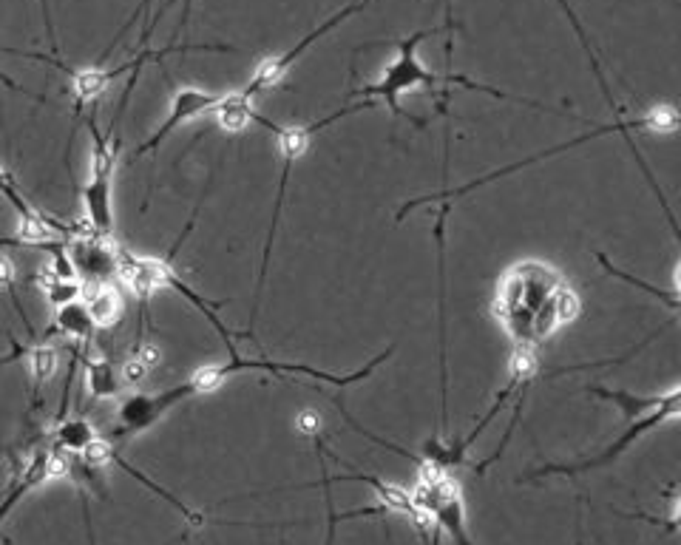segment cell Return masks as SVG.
<instances>
[{
	"mask_svg": "<svg viewBox=\"0 0 681 545\" xmlns=\"http://www.w3.org/2000/svg\"><path fill=\"white\" fill-rule=\"evenodd\" d=\"M91 134H94L91 176H88L83 199H86L91 233L108 239L114 233V168H117V145H111L108 137L97 134L94 125H91Z\"/></svg>",
	"mask_w": 681,
	"mask_h": 545,
	"instance_id": "8992f818",
	"label": "cell"
},
{
	"mask_svg": "<svg viewBox=\"0 0 681 545\" xmlns=\"http://www.w3.org/2000/svg\"><path fill=\"white\" fill-rule=\"evenodd\" d=\"M681 412V389L676 387L673 389V395L667 398V404H662L659 409H653L650 415H645V418H636V421H630V426L619 435V438L613 440L611 446H605L599 455H594V458L588 460H577V463H548V466H540V469H534V472H528V475L523 477V480H537V477H551V475H565V477H577L582 475V472H591V469H599V466H608V463H613L616 458H622L625 452H628L630 446L636 443V440H642L647 435V432H653V429H659L664 421H673V418H679Z\"/></svg>",
	"mask_w": 681,
	"mask_h": 545,
	"instance_id": "5b68a950",
	"label": "cell"
},
{
	"mask_svg": "<svg viewBox=\"0 0 681 545\" xmlns=\"http://www.w3.org/2000/svg\"><path fill=\"white\" fill-rule=\"evenodd\" d=\"M673 389H670V392H664V395H636V392H628V389H605V387H591L588 392L596 395V398H602V401H611V404H616L619 409H622V415H625L628 421H636V418H645V415H650L653 409H659L662 404H667V398L673 395Z\"/></svg>",
	"mask_w": 681,
	"mask_h": 545,
	"instance_id": "8fae6325",
	"label": "cell"
},
{
	"mask_svg": "<svg viewBox=\"0 0 681 545\" xmlns=\"http://www.w3.org/2000/svg\"><path fill=\"white\" fill-rule=\"evenodd\" d=\"M318 483H321V489H324V497H327V517H330V526H327V540H324V545H335V531H338V523H341V517H338L335 506H332L330 483H327L324 477H321Z\"/></svg>",
	"mask_w": 681,
	"mask_h": 545,
	"instance_id": "603a6c76",
	"label": "cell"
},
{
	"mask_svg": "<svg viewBox=\"0 0 681 545\" xmlns=\"http://www.w3.org/2000/svg\"><path fill=\"white\" fill-rule=\"evenodd\" d=\"M15 262L9 259V256H3L0 253V290H6V287H12V282H15Z\"/></svg>",
	"mask_w": 681,
	"mask_h": 545,
	"instance_id": "cb8c5ba5",
	"label": "cell"
},
{
	"mask_svg": "<svg viewBox=\"0 0 681 545\" xmlns=\"http://www.w3.org/2000/svg\"><path fill=\"white\" fill-rule=\"evenodd\" d=\"M582 313L579 293L562 270L540 259H525L497 279L491 316L514 347H540Z\"/></svg>",
	"mask_w": 681,
	"mask_h": 545,
	"instance_id": "6da1fadb",
	"label": "cell"
},
{
	"mask_svg": "<svg viewBox=\"0 0 681 545\" xmlns=\"http://www.w3.org/2000/svg\"><path fill=\"white\" fill-rule=\"evenodd\" d=\"M111 458H114V446H111V440L100 438V435L91 440L86 449L77 455V460H80L83 466H88V469H100L105 463H111Z\"/></svg>",
	"mask_w": 681,
	"mask_h": 545,
	"instance_id": "44dd1931",
	"label": "cell"
},
{
	"mask_svg": "<svg viewBox=\"0 0 681 545\" xmlns=\"http://www.w3.org/2000/svg\"><path fill=\"white\" fill-rule=\"evenodd\" d=\"M409 494H412V506L420 517H426L440 534L446 531L454 545H477L469 534V523H466L463 489L452 477V469L423 458L418 466V483Z\"/></svg>",
	"mask_w": 681,
	"mask_h": 545,
	"instance_id": "7a4b0ae2",
	"label": "cell"
},
{
	"mask_svg": "<svg viewBox=\"0 0 681 545\" xmlns=\"http://www.w3.org/2000/svg\"><path fill=\"white\" fill-rule=\"evenodd\" d=\"M596 259H599V264L608 270V276H613V279H622V282H628V284H633V287H639V290H647L653 299H659V301H664L673 313L679 310V290H670V293H664V290H659V287H653V284H647V282H642V279H636V276H630V273H625V270H619V267H613L611 262H608V256H602V253H596Z\"/></svg>",
	"mask_w": 681,
	"mask_h": 545,
	"instance_id": "e0dca14e",
	"label": "cell"
},
{
	"mask_svg": "<svg viewBox=\"0 0 681 545\" xmlns=\"http://www.w3.org/2000/svg\"><path fill=\"white\" fill-rule=\"evenodd\" d=\"M29 370H32L35 384L52 381L54 372H57V350L52 344H37L35 350L29 352Z\"/></svg>",
	"mask_w": 681,
	"mask_h": 545,
	"instance_id": "ffe728a7",
	"label": "cell"
},
{
	"mask_svg": "<svg viewBox=\"0 0 681 545\" xmlns=\"http://www.w3.org/2000/svg\"><path fill=\"white\" fill-rule=\"evenodd\" d=\"M86 384L88 392L94 398H114L120 395V375L108 361H88L86 367Z\"/></svg>",
	"mask_w": 681,
	"mask_h": 545,
	"instance_id": "2e32d148",
	"label": "cell"
},
{
	"mask_svg": "<svg viewBox=\"0 0 681 545\" xmlns=\"http://www.w3.org/2000/svg\"><path fill=\"white\" fill-rule=\"evenodd\" d=\"M69 259L77 273H83L91 284H108L117 276V247L105 245L103 236H83L66 245Z\"/></svg>",
	"mask_w": 681,
	"mask_h": 545,
	"instance_id": "30bf717a",
	"label": "cell"
},
{
	"mask_svg": "<svg viewBox=\"0 0 681 545\" xmlns=\"http://www.w3.org/2000/svg\"><path fill=\"white\" fill-rule=\"evenodd\" d=\"M216 103H219V94H213V91H205V88H191V86L179 88V91L174 94V100H171L168 120L159 125L157 131H154L148 140L142 142L140 148H137V157H142L145 151H154L159 142L168 140V134H174L179 125L191 123V120L202 117V114H213Z\"/></svg>",
	"mask_w": 681,
	"mask_h": 545,
	"instance_id": "9c48e42d",
	"label": "cell"
},
{
	"mask_svg": "<svg viewBox=\"0 0 681 545\" xmlns=\"http://www.w3.org/2000/svg\"><path fill=\"white\" fill-rule=\"evenodd\" d=\"M415 526H418L420 534L426 537V545H440V531H437V528L432 526V523H429L426 517H423V520H418Z\"/></svg>",
	"mask_w": 681,
	"mask_h": 545,
	"instance_id": "d4e9b609",
	"label": "cell"
},
{
	"mask_svg": "<svg viewBox=\"0 0 681 545\" xmlns=\"http://www.w3.org/2000/svg\"><path fill=\"white\" fill-rule=\"evenodd\" d=\"M74 94L80 103H94L103 97L105 86H108V71L103 69H83L74 74Z\"/></svg>",
	"mask_w": 681,
	"mask_h": 545,
	"instance_id": "ac0fdd59",
	"label": "cell"
},
{
	"mask_svg": "<svg viewBox=\"0 0 681 545\" xmlns=\"http://www.w3.org/2000/svg\"><path fill=\"white\" fill-rule=\"evenodd\" d=\"M358 108H361V106L344 108V111H338V114H332V117H327V120H321V123H315V125H284V128H281V125L267 123V120H262V117L256 114V120H259V123H264V125H267V128H273V131H276V137H279L281 159H284V168H281L279 194H276V202H273V219H270V233H267V242H264L262 270H259V284H256V304H253V313H250V327H253V321H256V313H259V301H262L264 282H267V267H270V256H273V239H276V228H279L281 208H284V196H287V182H290V171H293V162H296L298 157H304V154H307V148H310V140H313L315 131L327 128V125L335 123L338 117H344V114H352V111H358Z\"/></svg>",
	"mask_w": 681,
	"mask_h": 545,
	"instance_id": "277c9868",
	"label": "cell"
},
{
	"mask_svg": "<svg viewBox=\"0 0 681 545\" xmlns=\"http://www.w3.org/2000/svg\"><path fill=\"white\" fill-rule=\"evenodd\" d=\"M43 293H46V299L52 301L54 307H66V304H71V301H80V296H83V284L77 282V279H57V276H52V273H46V279H43Z\"/></svg>",
	"mask_w": 681,
	"mask_h": 545,
	"instance_id": "d6986e66",
	"label": "cell"
},
{
	"mask_svg": "<svg viewBox=\"0 0 681 545\" xmlns=\"http://www.w3.org/2000/svg\"><path fill=\"white\" fill-rule=\"evenodd\" d=\"M94 327H114L123 316V296L114 284H91V296L86 301Z\"/></svg>",
	"mask_w": 681,
	"mask_h": 545,
	"instance_id": "7c38bea8",
	"label": "cell"
},
{
	"mask_svg": "<svg viewBox=\"0 0 681 545\" xmlns=\"http://www.w3.org/2000/svg\"><path fill=\"white\" fill-rule=\"evenodd\" d=\"M392 350H395V347H386L384 352H378V355L369 361L367 367H361V370H355V372H347V375H332V372L315 370V367H307V364H281V361H262V358H230L227 364L199 367V370L193 372L188 381H191L193 389H196V395H205V392H213V389L225 387V381L230 378V375H236V372H245V370H259V372H267V375H279V378H296V375H304V378H313V381H318V384L352 387V384L367 381L369 375L378 370V364L389 361Z\"/></svg>",
	"mask_w": 681,
	"mask_h": 545,
	"instance_id": "3957f363",
	"label": "cell"
},
{
	"mask_svg": "<svg viewBox=\"0 0 681 545\" xmlns=\"http://www.w3.org/2000/svg\"><path fill=\"white\" fill-rule=\"evenodd\" d=\"M148 372H151V367H145L137 355H131V358L123 364V381H128V384H134V387H137V384H142V381L148 378Z\"/></svg>",
	"mask_w": 681,
	"mask_h": 545,
	"instance_id": "7402d4cb",
	"label": "cell"
},
{
	"mask_svg": "<svg viewBox=\"0 0 681 545\" xmlns=\"http://www.w3.org/2000/svg\"><path fill=\"white\" fill-rule=\"evenodd\" d=\"M423 37H426V32H418V35H412L409 40H401V43H398V57L386 66L384 77H381L375 86L361 88L364 97L384 100L395 117H401L403 114L401 103H398L401 94L415 91L418 86H435L437 83L435 74L418 60V43Z\"/></svg>",
	"mask_w": 681,
	"mask_h": 545,
	"instance_id": "52a82bcc",
	"label": "cell"
},
{
	"mask_svg": "<svg viewBox=\"0 0 681 545\" xmlns=\"http://www.w3.org/2000/svg\"><path fill=\"white\" fill-rule=\"evenodd\" d=\"M213 117H216V123L222 125L225 131H230V134H239V131H245L247 125L256 120L253 100L245 97L242 91L225 94V97H219V103H216V108H213Z\"/></svg>",
	"mask_w": 681,
	"mask_h": 545,
	"instance_id": "4fadbf2b",
	"label": "cell"
},
{
	"mask_svg": "<svg viewBox=\"0 0 681 545\" xmlns=\"http://www.w3.org/2000/svg\"><path fill=\"white\" fill-rule=\"evenodd\" d=\"M57 327H60V333L69 335V338H77V341L91 338L94 321H91L86 301H71L66 307H57Z\"/></svg>",
	"mask_w": 681,
	"mask_h": 545,
	"instance_id": "9a60e30c",
	"label": "cell"
},
{
	"mask_svg": "<svg viewBox=\"0 0 681 545\" xmlns=\"http://www.w3.org/2000/svg\"><path fill=\"white\" fill-rule=\"evenodd\" d=\"M191 381L179 384V387L165 389V392H157V395H131L125 398L123 406H120V426H117V435H137V432H145L148 426L168 415L171 409L193 398Z\"/></svg>",
	"mask_w": 681,
	"mask_h": 545,
	"instance_id": "ba28073f",
	"label": "cell"
},
{
	"mask_svg": "<svg viewBox=\"0 0 681 545\" xmlns=\"http://www.w3.org/2000/svg\"><path fill=\"white\" fill-rule=\"evenodd\" d=\"M94 438H97V432H94L91 423L83 421V418H69V421L60 423L57 432H54V449L80 455Z\"/></svg>",
	"mask_w": 681,
	"mask_h": 545,
	"instance_id": "5bb4252c",
	"label": "cell"
}]
</instances>
